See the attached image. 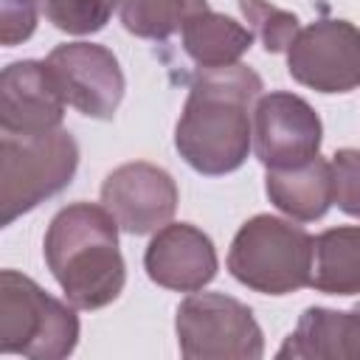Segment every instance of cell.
<instances>
[{
  "mask_svg": "<svg viewBox=\"0 0 360 360\" xmlns=\"http://www.w3.org/2000/svg\"><path fill=\"white\" fill-rule=\"evenodd\" d=\"M335 205L360 219V149H338L332 155Z\"/></svg>",
  "mask_w": 360,
  "mask_h": 360,
  "instance_id": "obj_20",
  "label": "cell"
},
{
  "mask_svg": "<svg viewBox=\"0 0 360 360\" xmlns=\"http://www.w3.org/2000/svg\"><path fill=\"white\" fill-rule=\"evenodd\" d=\"M186 360H259L264 335L248 304L225 292H191L174 315Z\"/></svg>",
  "mask_w": 360,
  "mask_h": 360,
  "instance_id": "obj_6",
  "label": "cell"
},
{
  "mask_svg": "<svg viewBox=\"0 0 360 360\" xmlns=\"http://www.w3.org/2000/svg\"><path fill=\"white\" fill-rule=\"evenodd\" d=\"M315 239L281 217L256 214L248 219L228 250L231 276L253 292L287 295L309 287Z\"/></svg>",
  "mask_w": 360,
  "mask_h": 360,
  "instance_id": "obj_4",
  "label": "cell"
},
{
  "mask_svg": "<svg viewBox=\"0 0 360 360\" xmlns=\"http://www.w3.org/2000/svg\"><path fill=\"white\" fill-rule=\"evenodd\" d=\"M309 287L326 295L360 292V225H340L315 236Z\"/></svg>",
  "mask_w": 360,
  "mask_h": 360,
  "instance_id": "obj_15",
  "label": "cell"
},
{
  "mask_svg": "<svg viewBox=\"0 0 360 360\" xmlns=\"http://www.w3.org/2000/svg\"><path fill=\"white\" fill-rule=\"evenodd\" d=\"M101 202L115 217L121 231L132 236L155 233L169 225L177 211V183L166 169L132 160L104 177Z\"/></svg>",
  "mask_w": 360,
  "mask_h": 360,
  "instance_id": "obj_10",
  "label": "cell"
},
{
  "mask_svg": "<svg viewBox=\"0 0 360 360\" xmlns=\"http://www.w3.org/2000/svg\"><path fill=\"white\" fill-rule=\"evenodd\" d=\"M290 76L318 93L360 87V28L349 20H315L287 48Z\"/></svg>",
  "mask_w": 360,
  "mask_h": 360,
  "instance_id": "obj_7",
  "label": "cell"
},
{
  "mask_svg": "<svg viewBox=\"0 0 360 360\" xmlns=\"http://www.w3.org/2000/svg\"><path fill=\"white\" fill-rule=\"evenodd\" d=\"M37 28V0H3L0 3V42L14 48L25 42Z\"/></svg>",
  "mask_w": 360,
  "mask_h": 360,
  "instance_id": "obj_21",
  "label": "cell"
},
{
  "mask_svg": "<svg viewBox=\"0 0 360 360\" xmlns=\"http://www.w3.org/2000/svg\"><path fill=\"white\" fill-rule=\"evenodd\" d=\"M262 90V76L248 65L200 68L174 127L180 158L208 177L236 172L253 143L250 112Z\"/></svg>",
  "mask_w": 360,
  "mask_h": 360,
  "instance_id": "obj_1",
  "label": "cell"
},
{
  "mask_svg": "<svg viewBox=\"0 0 360 360\" xmlns=\"http://www.w3.org/2000/svg\"><path fill=\"white\" fill-rule=\"evenodd\" d=\"M264 191L270 202L290 219L312 222L335 205L332 163L315 155L312 160L292 169H267Z\"/></svg>",
  "mask_w": 360,
  "mask_h": 360,
  "instance_id": "obj_14",
  "label": "cell"
},
{
  "mask_svg": "<svg viewBox=\"0 0 360 360\" xmlns=\"http://www.w3.org/2000/svg\"><path fill=\"white\" fill-rule=\"evenodd\" d=\"M65 98L45 62H11L0 73V129L37 135L62 127Z\"/></svg>",
  "mask_w": 360,
  "mask_h": 360,
  "instance_id": "obj_11",
  "label": "cell"
},
{
  "mask_svg": "<svg viewBox=\"0 0 360 360\" xmlns=\"http://www.w3.org/2000/svg\"><path fill=\"white\" fill-rule=\"evenodd\" d=\"M42 253L76 309H101L124 290L127 264L118 250V222L104 205H65L45 231Z\"/></svg>",
  "mask_w": 360,
  "mask_h": 360,
  "instance_id": "obj_2",
  "label": "cell"
},
{
  "mask_svg": "<svg viewBox=\"0 0 360 360\" xmlns=\"http://www.w3.org/2000/svg\"><path fill=\"white\" fill-rule=\"evenodd\" d=\"M146 276L174 292H200L217 276V250L208 233L188 222L163 225L143 253Z\"/></svg>",
  "mask_w": 360,
  "mask_h": 360,
  "instance_id": "obj_12",
  "label": "cell"
},
{
  "mask_svg": "<svg viewBox=\"0 0 360 360\" xmlns=\"http://www.w3.org/2000/svg\"><path fill=\"white\" fill-rule=\"evenodd\" d=\"M79 343L73 304L48 295L34 278L0 273V352L31 360H62Z\"/></svg>",
  "mask_w": 360,
  "mask_h": 360,
  "instance_id": "obj_5",
  "label": "cell"
},
{
  "mask_svg": "<svg viewBox=\"0 0 360 360\" xmlns=\"http://www.w3.org/2000/svg\"><path fill=\"white\" fill-rule=\"evenodd\" d=\"M121 0H39L45 20L65 34H96L101 31Z\"/></svg>",
  "mask_w": 360,
  "mask_h": 360,
  "instance_id": "obj_18",
  "label": "cell"
},
{
  "mask_svg": "<svg viewBox=\"0 0 360 360\" xmlns=\"http://www.w3.org/2000/svg\"><path fill=\"white\" fill-rule=\"evenodd\" d=\"M79 169V146L68 129L37 135L3 132L0 138V228L28 214L70 186Z\"/></svg>",
  "mask_w": 360,
  "mask_h": 360,
  "instance_id": "obj_3",
  "label": "cell"
},
{
  "mask_svg": "<svg viewBox=\"0 0 360 360\" xmlns=\"http://www.w3.org/2000/svg\"><path fill=\"white\" fill-rule=\"evenodd\" d=\"M65 104L87 118L110 121L124 98V70L110 48L96 42L56 45L45 59Z\"/></svg>",
  "mask_w": 360,
  "mask_h": 360,
  "instance_id": "obj_8",
  "label": "cell"
},
{
  "mask_svg": "<svg viewBox=\"0 0 360 360\" xmlns=\"http://www.w3.org/2000/svg\"><path fill=\"white\" fill-rule=\"evenodd\" d=\"M180 34H183V51L200 68L236 65L253 42V31L248 25H242L225 14H217L211 8L188 17L186 25L180 28Z\"/></svg>",
  "mask_w": 360,
  "mask_h": 360,
  "instance_id": "obj_16",
  "label": "cell"
},
{
  "mask_svg": "<svg viewBox=\"0 0 360 360\" xmlns=\"http://www.w3.org/2000/svg\"><path fill=\"white\" fill-rule=\"evenodd\" d=\"M239 8L245 14V20L250 22V31L262 39L267 53L287 51L290 42L295 39V34L301 31L298 17L292 11L276 8L267 0H239Z\"/></svg>",
  "mask_w": 360,
  "mask_h": 360,
  "instance_id": "obj_19",
  "label": "cell"
},
{
  "mask_svg": "<svg viewBox=\"0 0 360 360\" xmlns=\"http://www.w3.org/2000/svg\"><path fill=\"white\" fill-rule=\"evenodd\" d=\"M321 138L323 124L309 101L287 90L259 96L253 107V152L264 169H292L312 160Z\"/></svg>",
  "mask_w": 360,
  "mask_h": 360,
  "instance_id": "obj_9",
  "label": "cell"
},
{
  "mask_svg": "<svg viewBox=\"0 0 360 360\" xmlns=\"http://www.w3.org/2000/svg\"><path fill=\"white\" fill-rule=\"evenodd\" d=\"M281 360H360V304L352 309L307 307L295 332L278 349Z\"/></svg>",
  "mask_w": 360,
  "mask_h": 360,
  "instance_id": "obj_13",
  "label": "cell"
},
{
  "mask_svg": "<svg viewBox=\"0 0 360 360\" xmlns=\"http://www.w3.org/2000/svg\"><path fill=\"white\" fill-rule=\"evenodd\" d=\"M205 8V0H121V22L141 39H169Z\"/></svg>",
  "mask_w": 360,
  "mask_h": 360,
  "instance_id": "obj_17",
  "label": "cell"
}]
</instances>
